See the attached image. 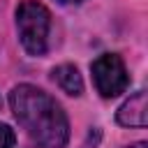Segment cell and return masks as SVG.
<instances>
[{"instance_id":"7","label":"cell","mask_w":148,"mask_h":148,"mask_svg":"<svg viewBox=\"0 0 148 148\" xmlns=\"http://www.w3.org/2000/svg\"><path fill=\"white\" fill-rule=\"evenodd\" d=\"M127 148H148V143H146V141H136V143H132V146H127Z\"/></svg>"},{"instance_id":"4","label":"cell","mask_w":148,"mask_h":148,"mask_svg":"<svg viewBox=\"0 0 148 148\" xmlns=\"http://www.w3.org/2000/svg\"><path fill=\"white\" fill-rule=\"evenodd\" d=\"M116 120L125 127H146L148 125V97L146 90L134 92L116 113Z\"/></svg>"},{"instance_id":"3","label":"cell","mask_w":148,"mask_h":148,"mask_svg":"<svg viewBox=\"0 0 148 148\" xmlns=\"http://www.w3.org/2000/svg\"><path fill=\"white\" fill-rule=\"evenodd\" d=\"M95 88L102 97H118L130 86V76L125 69V62L116 53H102L90 65Z\"/></svg>"},{"instance_id":"5","label":"cell","mask_w":148,"mask_h":148,"mask_svg":"<svg viewBox=\"0 0 148 148\" xmlns=\"http://www.w3.org/2000/svg\"><path fill=\"white\" fill-rule=\"evenodd\" d=\"M53 81L67 95L76 97V95L83 92V79H81V74H79V69L74 65H60V67H56L53 69Z\"/></svg>"},{"instance_id":"6","label":"cell","mask_w":148,"mask_h":148,"mask_svg":"<svg viewBox=\"0 0 148 148\" xmlns=\"http://www.w3.org/2000/svg\"><path fill=\"white\" fill-rule=\"evenodd\" d=\"M14 130L7 127V125H0V148H14Z\"/></svg>"},{"instance_id":"8","label":"cell","mask_w":148,"mask_h":148,"mask_svg":"<svg viewBox=\"0 0 148 148\" xmlns=\"http://www.w3.org/2000/svg\"><path fill=\"white\" fill-rule=\"evenodd\" d=\"M60 2H65V5H79V2H83V0H60Z\"/></svg>"},{"instance_id":"9","label":"cell","mask_w":148,"mask_h":148,"mask_svg":"<svg viewBox=\"0 0 148 148\" xmlns=\"http://www.w3.org/2000/svg\"><path fill=\"white\" fill-rule=\"evenodd\" d=\"M0 104H2V102H0Z\"/></svg>"},{"instance_id":"2","label":"cell","mask_w":148,"mask_h":148,"mask_svg":"<svg viewBox=\"0 0 148 148\" xmlns=\"http://www.w3.org/2000/svg\"><path fill=\"white\" fill-rule=\"evenodd\" d=\"M16 28L23 49L30 56H44L49 46V30H51V14L37 0H23L16 7Z\"/></svg>"},{"instance_id":"1","label":"cell","mask_w":148,"mask_h":148,"mask_svg":"<svg viewBox=\"0 0 148 148\" xmlns=\"http://www.w3.org/2000/svg\"><path fill=\"white\" fill-rule=\"evenodd\" d=\"M9 104L28 132V136L42 148H65L69 139V123L60 104L42 88L21 83L9 92Z\"/></svg>"}]
</instances>
